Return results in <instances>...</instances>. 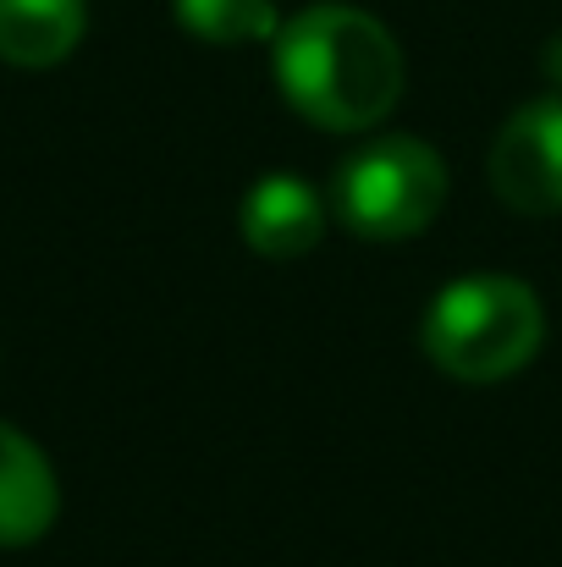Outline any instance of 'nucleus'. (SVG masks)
Wrapping results in <instances>:
<instances>
[{
  "label": "nucleus",
  "mask_w": 562,
  "mask_h": 567,
  "mask_svg": "<svg viewBox=\"0 0 562 567\" xmlns=\"http://www.w3.org/2000/svg\"><path fill=\"white\" fill-rule=\"evenodd\" d=\"M270 44L287 105L326 133H365L402 100V50L391 28L359 6H304L276 28Z\"/></svg>",
  "instance_id": "obj_1"
},
{
  "label": "nucleus",
  "mask_w": 562,
  "mask_h": 567,
  "mask_svg": "<svg viewBox=\"0 0 562 567\" xmlns=\"http://www.w3.org/2000/svg\"><path fill=\"white\" fill-rule=\"evenodd\" d=\"M425 353L463 385L519 375L546 342V309L519 276H458L425 309Z\"/></svg>",
  "instance_id": "obj_2"
},
{
  "label": "nucleus",
  "mask_w": 562,
  "mask_h": 567,
  "mask_svg": "<svg viewBox=\"0 0 562 567\" xmlns=\"http://www.w3.org/2000/svg\"><path fill=\"white\" fill-rule=\"evenodd\" d=\"M331 204L359 237L402 243L441 215L447 166L425 138L386 133V138H370L365 150H354L343 161V172L331 183Z\"/></svg>",
  "instance_id": "obj_3"
},
{
  "label": "nucleus",
  "mask_w": 562,
  "mask_h": 567,
  "mask_svg": "<svg viewBox=\"0 0 562 567\" xmlns=\"http://www.w3.org/2000/svg\"><path fill=\"white\" fill-rule=\"evenodd\" d=\"M491 188L519 215L562 209V94L519 105L491 144Z\"/></svg>",
  "instance_id": "obj_4"
},
{
  "label": "nucleus",
  "mask_w": 562,
  "mask_h": 567,
  "mask_svg": "<svg viewBox=\"0 0 562 567\" xmlns=\"http://www.w3.org/2000/svg\"><path fill=\"white\" fill-rule=\"evenodd\" d=\"M243 243L265 259H304L320 237H326V204L320 193L298 177H265L243 193L237 209Z\"/></svg>",
  "instance_id": "obj_5"
},
{
  "label": "nucleus",
  "mask_w": 562,
  "mask_h": 567,
  "mask_svg": "<svg viewBox=\"0 0 562 567\" xmlns=\"http://www.w3.org/2000/svg\"><path fill=\"white\" fill-rule=\"evenodd\" d=\"M61 513V485L50 457L17 430L0 424V546H33Z\"/></svg>",
  "instance_id": "obj_6"
},
{
  "label": "nucleus",
  "mask_w": 562,
  "mask_h": 567,
  "mask_svg": "<svg viewBox=\"0 0 562 567\" xmlns=\"http://www.w3.org/2000/svg\"><path fill=\"white\" fill-rule=\"evenodd\" d=\"M89 0H0V61L44 72L78 50Z\"/></svg>",
  "instance_id": "obj_7"
},
{
  "label": "nucleus",
  "mask_w": 562,
  "mask_h": 567,
  "mask_svg": "<svg viewBox=\"0 0 562 567\" xmlns=\"http://www.w3.org/2000/svg\"><path fill=\"white\" fill-rule=\"evenodd\" d=\"M172 11L204 44H259L282 28L276 0H172Z\"/></svg>",
  "instance_id": "obj_8"
},
{
  "label": "nucleus",
  "mask_w": 562,
  "mask_h": 567,
  "mask_svg": "<svg viewBox=\"0 0 562 567\" xmlns=\"http://www.w3.org/2000/svg\"><path fill=\"white\" fill-rule=\"evenodd\" d=\"M546 72H552V78L562 83V33L552 39V44H546Z\"/></svg>",
  "instance_id": "obj_9"
}]
</instances>
